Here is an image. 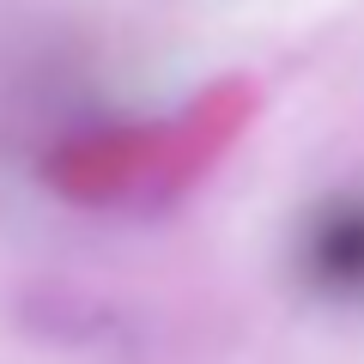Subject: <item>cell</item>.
Returning <instances> with one entry per match:
<instances>
[{"instance_id": "6da1fadb", "label": "cell", "mask_w": 364, "mask_h": 364, "mask_svg": "<svg viewBox=\"0 0 364 364\" xmlns=\"http://www.w3.org/2000/svg\"><path fill=\"white\" fill-rule=\"evenodd\" d=\"M298 279L316 304L364 310V195H334L298 231Z\"/></svg>"}]
</instances>
